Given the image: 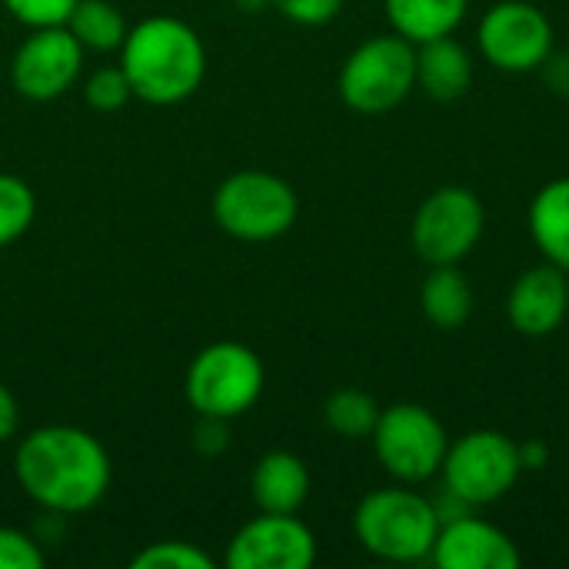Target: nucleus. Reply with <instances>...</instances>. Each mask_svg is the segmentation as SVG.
<instances>
[{
  "label": "nucleus",
  "mask_w": 569,
  "mask_h": 569,
  "mask_svg": "<svg viewBox=\"0 0 569 569\" xmlns=\"http://www.w3.org/2000/svg\"><path fill=\"white\" fill-rule=\"evenodd\" d=\"M20 430V407L17 397L10 393L7 383H0V443H7L10 437H17Z\"/></svg>",
  "instance_id": "nucleus-28"
},
{
  "label": "nucleus",
  "mask_w": 569,
  "mask_h": 569,
  "mask_svg": "<svg viewBox=\"0 0 569 569\" xmlns=\"http://www.w3.org/2000/svg\"><path fill=\"white\" fill-rule=\"evenodd\" d=\"M417 87V43L400 33H380L363 40L340 67V100L363 113L380 117L397 110Z\"/></svg>",
  "instance_id": "nucleus-6"
},
{
  "label": "nucleus",
  "mask_w": 569,
  "mask_h": 569,
  "mask_svg": "<svg viewBox=\"0 0 569 569\" xmlns=\"http://www.w3.org/2000/svg\"><path fill=\"white\" fill-rule=\"evenodd\" d=\"M540 70H543V77H547V83H550L553 93L569 97V53H560V57L550 53Z\"/></svg>",
  "instance_id": "nucleus-29"
},
{
  "label": "nucleus",
  "mask_w": 569,
  "mask_h": 569,
  "mask_svg": "<svg viewBox=\"0 0 569 569\" xmlns=\"http://www.w3.org/2000/svg\"><path fill=\"white\" fill-rule=\"evenodd\" d=\"M250 497L260 513H297L310 497V470L290 450L263 453L250 473Z\"/></svg>",
  "instance_id": "nucleus-15"
},
{
  "label": "nucleus",
  "mask_w": 569,
  "mask_h": 569,
  "mask_svg": "<svg viewBox=\"0 0 569 569\" xmlns=\"http://www.w3.org/2000/svg\"><path fill=\"white\" fill-rule=\"evenodd\" d=\"M267 387L263 360L237 340H217L203 347L183 377L187 403L207 420H237L257 407Z\"/></svg>",
  "instance_id": "nucleus-4"
},
{
  "label": "nucleus",
  "mask_w": 569,
  "mask_h": 569,
  "mask_svg": "<svg viewBox=\"0 0 569 569\" xmlns=\"http://www.w3.org/2000/svg\"><path fill=\"white\" fill-rule=\"evenodd\" d=\"M47 557L37 540L17 527H0V569H43Z\"/></svg>",
  "instance_id": "nucleus-26"
},
{
  "label": "nucleus",
  "mask_w": 569,
  "mask_h": 569,
  "mask_svg": "<svg viewBox=\"0 0 569 569\" xmlns=\"http://www.w3.org/2000/svg\"><path fill=\"white\" fill-rule=\"evenodd\" d=\"M477 43L497 70L533 73L553 53V23L530 0H500L480 17Z\"/></svg>",
  "instance_id": "nucleus-10"
},
{
  "label": "nucleus",
  "mask_w": 569,
  "mask_h": 569,
  "mask_svg": "<svg viewBox=\"0 0 569 569\" xmlns=\"http://www.w3.org/2000/svg\"><path fill=\"white\" fill-rule=\"evenodd\" d=\"M443 487L467 500L473 510L500 503L523 477L520 447L500 430H470L447 447Z\"/></svg>",
  "instance_id": "nucleus-8"
},
{
  "label": "nucleus",
  "mask_w": 569,
  "mask_h": 569,
  "mask_svg": "<svg viewBox=\"0 0 569 569\" xmlns=\"http://www.w3.org/2000/svg\"><path fill=\"white\" fill-rule=\"evenodd\" d=\"M273 3L287 20L300 27H323L343 10V0H273Z\"/></svg>",
  "instance_id": "nucleus-27"
},
{
  "label": "nucleus",
  "mask_w": 569,
  "mask_h": 569,
  "mask_svg": "<svg viewBox=\"0 0 569 569\" xmlns=\"http://www.w3.org/2000/svg\"><path fill=\"white\" fill-rule=\"evenodd\" d=\"M377 463L407 487L427 483L443 470L447 430L440 417L420 403H393L380 410V420L370 433Z\"/></svg>",
  "instance_id": "nucleus-7"
},
{
  "label": "nucleus",
  "mask_w": 569,
  "mask_h": 569,
  "mask_svg": "<svg viewBox=\"0 0 569 569\" xmlns=\"http://www.w3.org/2000/svg\"><path fill=\"white\" fill-rule=\"evenodd\" d=\"M13 477L20 490L43 510L73 517L93 510L110 490L107 447L70 423L30 430L13 453Z\"/></svg>",
  "instance_id": "nucleus-1"
},
{
  "label": "nucleus",
  "mask_w": 569,
  "mask_h": 569,
  "mask_svg": "<svg viewBox=\"0 0 569 569\" xmlns=\"http://www.w3.org/2000/svg\"><path fill=\"white\" fill-rule=\"evenodd\" d=\"M357 543L383 563H420L433 553L440 517L433 500L407 483L367 493L353 513Z\"/></svg>",
  "instance_id": "nucleus-3"
},
{
  "label": "nucleus",
  "mask_w": 569,
  "mask_h": 569,
  "mask_svg": "<svg viewBox=\"0 0 569 569\" xmlns=\"http://www.w3.org/2000/svg\"><path fill=\"white\" fill-rule=\"evenodd\" d=\"M210 210L220 230L233 240L267 243L293 230L300 217V197L270 170H237L220 180Z\"/></svg>",
  "instance_id": "nucleus-5"
},
{
  "label": "nucleus",
  "mask_w": 569,
  "mask_h": 569,
  "mask_svg": "<svg viewBox=\"0 0 569 569\" xmlns=\"http://www.w3.org/2000/svg\"><path fill=\"white\" fill-rule=\"evenodd\" d=\"M520 447V467H523V473L527 470H547V463H550V447L540 440V437H530V440H523V443H517Z\"/></svg>",
  "instance_id": "nucleus-30"
},
{
  "label": "nucleus",
  "mask_w": 569,
  "mask_h": 569,
  "mask_svg": "<svg viewBox=\"0 0 569 569\" xmlns=\"http://www.w3.org/2000/svg\"><path fill=\"white\" fill-rule=\"evenodd\" d=\"M3 7L10 10L13 20H20L23 27H57L67 23L70 10L77 7V0H3Z\"/></svg>",
  "instance_id": "nucleus-25"
},
{
  "label": "nucleus",
  "mask_w": 569,
  "mask_h": 569,
  "mask_svg": "<svg viewBox=\"0 0 569 569\" xmlns=\"http://www.w3.org/2000/svg\"><path fill=\"white\" fill-rule=\"evenodd\" d=\"M527 223L543 260L569 273V177H557L537 190Z\"/></svg>",
  "instance_id": "nucleus-17"
},
{
  "label": "nucleus",
  "mask_w": 569,
  "mask_h": 569,
  "mask_svg": "<svg viewBox=\"0 0 569 569\" xmlns=\"http://www.w3.org/2000/svg\"><path fill=\"white\" fill-rule=\"evenodd\" d=\"M393 33L407 37L410 43H427L437 37H450L467 10L470 0H383Z\"/></svg>",
  "instance_id": "nucleus-18"
},
{
  "label": "nucleus",
  "mask_w": 569,
  "mask_h": 569,
  "mask_svg": "<svg viewBox=\"0 0 569 569\" xmlns=\"http://www.w3.org/2000/svg\"><path fill=\"white\" fill-rule=\"evenodd\" d=\"M37 217V197L17 173H0V247L17 243Z\"/></svg>",
  "instance_id": "nucleus-22"
},
{
  "label": "nucleus",
  "mask_w": 569,
  "mask_h": 569,
  "mask_svg": "<svg viewBox=\"0 0 569 569\" xmlns=\"http://www.w3.org/2000/svg\"><path fill=\"white\" fill-rule=\"evenodd\" d=\"M133 569H213V557L207 550H200L197 543H183V540H160V543H147L140 553H133L130 560Z\"/></svg>",
  "instance_id": "nucleus-23"
},
{
  "label": "nucleus",
  "mask_w": 569,
  "mask_h": 569,
  "mask_svg": "<svg viewBox=\"0 0 569 569\" xmlns=\"http://www.w3.org/2000/svg\"><path fill=\"white\" fill-rule=\"evenodd\" d=\"M380 403L367 393V390H357V387H343L337 393L327 397L323 403V420L327 427L343 437V440H363L373 433L377 420H380Z\"/></svg>",
  "instance_id": "nucleus-21"
},
{
  "label": "nucleus",
  "mask_w": 569,
  "mask_h": 569,
  "mask_svg": "<svg viewBox=\"0 0 569 569\" xmlns=\"http://www.w3.org/2000/svg\"><path fill=\"white\" fill-rule=\"evenodd\" d=\"M569 313V277L557 263H540L520 273L507 293V320L523 337H550Z\"/></svg>",
  "instance_id": "nucleus-13"
},
{
  "label": "nucleus",
  "mask_w": 569,
  "mask_h": 569,
  "mask_svg": "<svg viewBox=\"0 0 569 569\" xmlns=\"http://www.w3.org/2000/svg\"><path fill=\"white\" fill-rule=\"evenodd\" d=\"M133 90H130V80L123 73V67H100L87 77L83 83V100L100 110V113H117L130 103Z\"/></svg>",
  "instance_id": "nucleus-24"
},
{
  "label": "nucleus",
  "mask_w": 569,
  "mask_h": 569,
  "mask_svg": "<svg viewBox=\"0 0 569 569\" xmlns=\"http://www.w3.org/2000/svg\"><path fill=\"white\" fill-rule=\"evenodd\" d=\"M420 310L437 330H457L473 313V287L463 277L460 263H440L430 267L423 290H420Z\"/></svg>",
  "instance_id": "nucleus-19"
},
{
  "label": "nucleus",
  "mask_w": 569,
  "mask_h": 569,
  "mask_svg": "<svg viewBox=\"0 0 569 569\" xmlns=\"http://www.w3.org/2000/svg\"><path fill=\"white\" fill-rule=\"evenodd\" d=\"M470 83H473V57L460 40H453V33L417 43V87L430 100L453 103L467 97Z\"/></svg>",
  "instance_id": "nucleus-16"
},
{
  "label": "nucleus",
  "mask_w": 569,
  "mask_h": 569,
  "mask_svg": "<svg viewBox=\"0 0 569 569\" xmlns=\"http://www.w3.org/2000/svg\"><path fill=\"white\" fill-rule=\"evenodd\" d=\"M487 227L483 200L467 187L433 190L413 213L410 240L420 260L430 267L460 263L473 253Z\"/></svg>",
  "instance_id": "nucleus-9"
},
{
  "label": "nucleus",
  "mask_w": 569,
  "mask_h": 569,
  "mask_svg": "<svg viewBox=\"0 0 569 569\" xmlns=\"http://www.w3.org/2000/svg\"><path fill=\"white\" fill-rule=\"evenodd\" d=\"M317 537L297 513H260L243 523L223 553L227 569H310Z\"/></svg>",
  "instance_id": "nucleus-12"
},
{
  "label": "nucleus",
  "mask_w": 569,
  "mask_h": 569,
  "mask_svg": "<svg viewBox=\"0 0 569 569\" xmlns=\"http://www.w3.org/2000/svg\"><path fill=\"white\" fill-rule=\"evenodd\" d=\"M430 560L443 569H517L523 563L520 547L500 527L473 513L440 527Z\"/></svg>",
  "instance_id": "nucleus-14"
},
{
  "label": "nucleus",
  "mask_w": 569,
  "mask_h": 569,
  "mask_svg": "<svg viewBox=\"0 0 569 569\" xmlns=\"http://www.w3.org/2000/svg\"><path fill=\"white\" fill-rule=\"evenodd\" d=\"M83 50H120L130 23L123 17V10L110 0H77V7L70 10L67 23H63Z\"/></svg>",
  "instance_id": "nucleus-20"
},
{
  "label": "nucleus",
  "mask_w": 569,
  "mask_h": 569,
  "mask_svg": "<svg viewBox=\"0 0 569 569\" xmlns=\"http://www.w3.org/2000/svg\"><path fill=\"white\" fill-rule=\"evenodd\" d=\"M117 53L133 97L153 107L183 103L200 90L207 73V47L200 33L170 13L133 23Z\"/></svg>",
  "instance_id": "nucleus-2"
},
{
  "label": "nucleus",
  "mask_w": 569,
  "mask_h": 569,
  "mask_svg": "<svg viewBox=\"0 0 569 569\" xmlns=\"http://www.w3.org/2000/svg\"><path fill=\"white\" fill-rule=\"evenodd\" d=\"M80 67L83 47L63 23L33 27L30 37L13 50L10 83L23 100L50 103L80 80Z\"/></svg>",
  "instance_id": "nucleus-11"
},
{
  "label": "nucleus",
  "mask_w": 569,
  "mask_h": 569,
  "mask_svg": "<svg viewBox=\"0 0 569 569\" xmlns=\"http://www.w3.org/2000/svg\"><path fill=\"white\" fill-rule=\"evenodd\" d=\"M263 3H267V0H240V7H243V10H250V13H253V10H260Z\"/></svg>",
  "instance_id": "nucleus-31"
}]
</instances>
